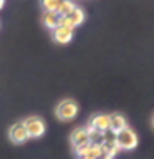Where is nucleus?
Segmentation results:
<instances>
[{
	"instance_id": "nucleus-9",
	"label": "nucleus",
	"mask_w": 154,
	"mask_h": 159,
	"mask_svg": "<svg viewBox=\"0 0 154 159\" xmlns=\"http://www.w3.org/2000/svg\"><path fill=\"white\" fill-rule=\"evenodd\" d=\"M66 17L70 18V22H71L73 28H76V27H79V25H81V23L84 22L86 15H84V10H83V8L75 7V8H73V12L70 13V15H66Z\"/></svg>"
},
{
	"instance_id": "nucleus-1",
	"label": "nucleus",
	"mask_w": 154,
	"mask_h": 159,
	"mask_svg": "<svg viewBox=\"0 0 154 159\" xmlns=\"http://www.w3.org/2000/svg\"><path fill=\"white\" fill-rule=\"evenodd\" d=\"M78 111H79L78 103L71 98L61 99V101L57 104V108H55V114H57V118L61 119V121H71V119H75Z\"/></svg>"
},
{
	"instance_id": "nucleus-17",
	"label": "nucleus",
	"mask_w": 154,
	"mask_h": 159,
	"mask_svg": "<svg viewBox=\"0 0 154 159\" xmlns=\"http://www.w3.org/2000/svg\"><path fill=\"white\" fill-rule=\"evenodd\" d=\"M3 5H5V0H0V10L3 8Z\"/></svg>"
},
{
	"instance_id": "nucleus-12",
	"label": "nucleus",
	"mask_w": 154,
	"mask_h": 159,
	"mask_svg": "<svg viewBox=\"0 0 154 159\" xmlns=\"http://www.w3.org/2000/svg\"><path fill=\"white\" fill-rule=\"evenodd\" d=\"M101 149H103V154L111 156V157H114L116 154H119V151H121L116 141H104V144L101 146Z\"/></svg>"
},
{
	"instance_id": "nucleus-7",
	"label": "nucleus",
	"mask_w": 154,
	"mask_h": 159,
	"mask_svg": "<svg viewBox=\"0 0 154 159\" xmlns=\"http://www.w3.org/2000/svg\"><path fill=\"white\" fill-rule=\"evenodd\" d=\"M53 40L57 43L66 45L73 40V30L71 28H65V27H57L53 28Z\"/></svg>"
},
{
	"instance_id": "nucleus-16",
	"label": "nucleus",
	"mask_w": 154,
	"mask_h": 159,
	"mask_svg": "<svg viewBox=\"0 0 154 159\" xmlns=\"http://www.w3.org/2000/svg\"><path fill=\"white\" fill-rule=\"evenodd\" d=\"M96 159H114V157H111V156H106V154H101V156H98Z\"/></svg>"
},
{
	"instance_id": "nucleus-8",
	"label": "nucleus",
	"mask_w": 154,
	"mask_h": 159,
	"mask_svg": "<svg viewBox=\"0 0 154 159\" xmlns=\"http://www.w3.org/2000/svg\"><path fill=\"white\" fill-rule=\"evenodd\" d=\"M124 128H128V121L123 114H119V113L109 114V129H111L113 133H119V131H123Z\"/></svg>"
},
{
	"instance_id": "nucleus-10",
	"label": "nucleus",
	"mask_w": 154,
	"mask_h": 159,
	"mask_svg": "<svg viewBox=\"0 0 154 159\" xmlns=\"http://www.w3.org/2000/svg\"><path fill=\"white\" fill-rule=\"evenodd\" d=\"M42 23L47 28H50V30L57 28L58 27V13H55V12H43L42 13Z\"/></svg>"
},
{
	"instance_id": "nucleus-6",
	"label": "nucleus",
	"mask_w": 154,
	"mask_h": 159,
	"mask_svg": "<svg viewBox=\"0 0 154 159\" xmlns=\"http://www.w3.org/2000/svg\"><path fill=\"white\" fill-rule=\"evenodd\" d=\"M88 126L93 129H98V131H103V133L108 131L109 129V114H104V113L94 114V116L89 118Z\"/></svg>"
},
{
	"instance_id": "nucleus-3",
	"label": "nucleus",
	"mask_w": 154,
	"mask_h": 159,
	"mask_svg": "<svg viewBox=\"0 0 154 159\" xmlns=\"http://www.w3.org/2000/svg\"><path fill=\"white\" fill-rule=\"evenodd\" d=\"M25 124V128H27V133H28V136L30 139H37V138H42L45 131H47V124H45V121L42 118H38V116H30L27 118L23 121Z\"/></svg>"
},
{
	"instance_id": "nucleus-18",
	"label": "nucleus",
	"mask_w": 154,
	"mask_h": 159,
	"mask_svg": "<svg viewBox=\"0 0 154 159\" xmlns=\"http://www.w3.org/2000/svg\"><path fill=\"white\" fill-rule=\"evenodd\" d=\"M152 128H154V116H152Z\"/></svg>"
},
{
	"instance_id": "nucleus-15",
	"label": "nucleus",
	"mask_w": 154,
	"mask_h": 159,
	"mask_svg": "<svg viewBox=\"0 0 154 159\" xmlns=\"http://www.w3.org/2000/svg\"><path fill=\"white\" fill-rule=\"evenodd\" d=\"M103 154V149H101V146H89L86 151H84V154L81 156V159H96L98 156H101Z\"/></svg>"
},
{
	"instance_id": "nucleus-11",
	"label": "nucleus",
	"mask_w": 154,
	"mask_h": 159,
	"mask_svg": "<svg viewBox=\"0 0 154 159\" xmlns=\"http://www.w3.org/2000/svg\"><path fill=\"white\" fill-rule=\"evenodd\" d=\"M88 128V133H89V144L93 146H103L104 144V133L103 131H98V129H93V128Z\"/></svg>"
},
{
	"instance_id": "nucleus-13",
	"label": "nucleus",
	"mask_w": 154,
	"mask_h": 159,
	"mask_svg": "<svg viewBox=\"0 0 154 159\" xmlns=\"http://www.w3.org/2000/svg\"><path fill=\"white\" fill-rule=\"evenodd\" d=\"M61 2L63 0H40V5H42L43 12H55L57 13V10H58Z\"/></svg>"
},
{
	"instance_id": "nucleus-2",
	"label": "nucleus",
	"mask_w": 154,
	"mask_h": 159,
	"mask_svg": "<svg viewBox=\"0 0 154 159\" xmlns=\"http://www.w3.org/2000/svg\"><path fill=\"white\" fill-rule=\"evenodd\" d=\"M116 143H118V146L121 151H133V149L138 148L139 138H138V134L128 126V128H124L123 131L116 133Z\"/></svg>"
},
{
	"instance_id": "nucleus-4",
	"label": "nucleus",
	"mask_w": 154,
	"mask_h": 159,
	"mask_svg": "<svg viewBox=\"0 0 154 159\" xmlns=\"http://www.w3.org/2000/svg\"><path fill=\"white\" fill-rule=\"evenodd\" d=\"M8 138H10V141H12L13 144H23V143H27L30 136H28V133H27V128H25V124L23 121H20V123H15L10 126L8 129Z\"/></svg>"
},
{
	"instance_id": "nucleus-14",
	"label": "nucleus",
	"mask_w": 154,
	"mask_h": 159,
	"mask_svg": "<svg viewBox=\"0 0 154 159\" xmlns=\"http://www.w3.org/2000/svg\"><path fill=\"white\" fill-rule=\"evenodd\" d=\"M76 7L71 0H63L61 3H60V7H58V10H57V13L60 15V17H65V15H70L73 12V8Z\"/></svg>"
},
{
	"instance_id": "nucleus-5",
	"label": "nucleus",
	"mask_w": 154,
	"mask_h": 159,
	"mask_svg": "<svg viewBox=\"0 0 154 159\" xmlns=\"http://www.w3.org/2000/svg\"><path fill=\"white\" fill-rule=\"evenodd\" d=\"M70 143H71L73 149H76L79 146H83V144H88L89 143V133H88V128H76L75 131L71 133V136H70Z\"/></svg>"
}]
</instances>
